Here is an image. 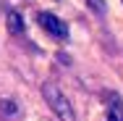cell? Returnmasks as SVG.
Listing matches in <instances>:
<instances>
[{
	"label": "cell",
	"instance_id": "2",
	"mask_svg": "<svg viewBox=\"0 0 123 121\" xmlns=\"http://www.w3.org/2000/svg\"><path fill=\"white\" fill-rule=\"evenodd\" d=\"M37 21H39V26H42L47 34H52L55 40H66V37H68V26L63 24L58 16H52L50 11H42V13H37Z\"/></svg>",
	"mask_w": 123,
	"mask_h": 121
},
{
	"label": "cell",
	"instance_id": "5",
	"mask_svg": "<svg viewBox=\"0 0 123 121\" xmlns=\"http://www.w3.org/2000/svg\"><path fill=\"white\" fill-rule=\"evenodd\" d=\"M0 113H5V116H16V113H18V105H16L13 100H0Z\"/></svg>",
	"mask_w": 123,
	"mask_h": 121
},
{
	"label": "cell",
	"instance_id": "4",
	"mask_svg": "<svg viewBox=\"0 0 123 121\" xmlns=\"http://www.w3.org/2000/svg\"><path fill=\"white\" fill-rule=\"evenodd\" d=\"M8 32L11 34H21L24 32V19H21L18 11H11L8 13Z\"/></svg>",
	"mask_w": 123,
	"mask_h": 121
},
{
	"label": "cell",
	"instance_id": "1",
	"mask_svg": "<svg viewBox=\"0 0 123 121\" xmlns=\"http://www.w3.org/2000/svg\"><path fill=\"white\" fill-rule=\"evenodd\" d=\"M42 97L47 100V105L52 108V113L58 116L60 121H76V113H74V105H71V100L63 95V90L58 87V84H42Z\"/></svg>",
	"mask_w": 123,
	"mask_h": 121
},
{
	"label": "cell",
	"instance_id": "6",
	"mask_svg": "<svg viewBox=\"0 0 123 121\" xmlns=\"http://www.w3.org/2000/svg\"><path fill=\"white\" fill-rule=\"evenodd\" d=\"M89 8L97 11V13H105V3H102V0H89Z\"/></svg>",
	"mask_w": 123,
	"mask_h": 121
},
{
	"label": "cell",
	"instance_id": "3",
	"mask_svg": "<svg viewBox=\"0 0 123 121\" xmlns=\"http://www.w3.org/2000/svg\"><path fill=\"white\" fill-rule=\"evenodd\" d=\"M105 100H107V121H123V103H121V97L113 95V92H107Z\"/></svg>",
	"mask_w": 123,
	"mask_h": 121
}]
</instances>
